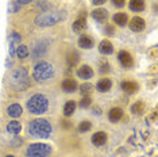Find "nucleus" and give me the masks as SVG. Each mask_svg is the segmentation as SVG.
<instances>
[{"mask_svg":"<svg viewBox=\"0 0 158 157\" xmlns=\"http://www.w3.org/2000/svg\"><path fill=\"white\" fill-rule=\"evenodd\" d=\"M27 130L30 133L31 137L34 138H49L50 134L53 131V127L48 119H44V118H37V119L30 121L27 126Z\"/></svg>","mask_w":158,"mask_h":157,"instance_id":"nucleus-1","label":"nucleus"},{"mask_svg":"<svg viewBox=\"0 0 158 157\" xmlns=\"http://www.w3.org/2000/svg\"><path fill=\"white\" fill-rule=\"evenodd\" d=\"M27 110L33 115H41L45 114L49 108V99L44 94H34L27 100Z\"/></svg>","mask_w":158,"mask_h":157,"instance_id":"nucleus-2","label":"nucleus"},{"mask_svg":"<svg viewBox=\"0 0 158 157\" xmlns=\"http://www.w3.org/2000/svg\"><path fill=\"white\" fill-rule=\"evenodd\" d=\"M10 85L15 91H24L30 87V78L24 68L19 66L12 70L10 74Z\"/></svg>","mask_w":158,"mask_h":157,"instance_id":"nucleus-3","label":"nucleus"},{"mask_svg":"<svg viewBox=\"0 0 158 157\" xmlns=\"http://www.w3.org/2000/svg\"><path fill=\"white\" fill-rule=\"evenodd\" d=\"M54 76V68L48 61H39L33 69V77L38 83H46Z\"/></svg>","mask_w":158,"mask_h":157,"instance_id":"nucleus-4","label":"nucleus"},{"mask_svg":"<svg viewBox=\"0 0 158 157\" xmlns=\"http://www.w3.org/2000/svg\"><path fill=\"white\" fill-rule=\"evenodd\" d=\"M65 18L64 12L61 11H49V12H42L35 18V24L39 27H49L53 24L61 22V20Z\"/></svg>","mask_w":158,"mask_h":157,"instance_id":"nucleus-5","label":"nucleus"},{"mask_svg":"<svg viewBox=\"0 0 158 157\" xmlns=\"http://www.w3.org/2000/svg\"><path fill=\"white\" fill-rule=\"evenodd\" d=\"M53 149L48 144H41V142H35L30 144L26 149V156L27 157H49L52 155Z\"/></svg>","mask_w":158,"mask_h":157,"instance_id":"nucleus-6","label":"nucleus"},{"mask_svg":"<svg viewBox=\"0 0 158 157\" xmlns=\"http://www.w3.org/2000/svg\"><path fill=\"white\" fill-rule=\"evenodd\" d=\"M130 28L132 31H135V33H141V31L145 28V20L142 19V18H139V16H135V18H132V19L130 20Z\"/></svg>","mask_w":158,"mask_h":157,"instance_id":"nucleus-7","label":"nucleus"},{"mask_svg":"<svg viewBox=\"0 0 158 157\" xmlns=\"http://www.w3.org/2000/svg\"><path fill=\"white\" fill-rule=\"evenodd\" d=\"M118 58H119V61L120 64L123 65L124 68H131L132 65H134V61H132V57L131 54L128 52H126V50H122L119 53V56H118Z\"/></svg>","mask_w":158,"mask_h":157,"instance_id":"nucleus-8","label":"nucleus"},{"mask_svg":"<svg viewBox=\"0 0 158 157\" xmlns=\"http://www.w3.org/2000/svg\"><path fill=\"white\" fill-rule=\"evenodd\" d=\"M77 76L80 78H84V80H88V78H91L93 76V70L92 68L89 65H82L78 68L77 70Z\"/></svg>","mask_w":158,"mask_h":157,"instance_id":"nucleus-9","label":"nucleus"},{"mask_svg":"<svg viewBox=\"0 0 158 157\" xmlns=\"http://www.w3.org/2000/svg\"><path fill=\"white\" fill-rule=\"evenodd\" d=\"M107 142V134L104 131H98L92 135V144H95L96 146H102Z\"/></svg>","mask_w":158,"mask_h":157,"instance_id":"nucleus-10","label":"nucleus"},{"mask_svg":"<svg viewBox=\"0 0 158 157\" xmlns=\"http://www.w3.org/2000/svg\"><path fill=\"white\" fill-rule=\"evenodd\" d=\"M92 16L95 20L103 23V22H106L107 18H108V12H107V10H104V8H98L92 12Z\"/></svg>","mask_w":158,"mask_h":157,"instance_id":"nucleus-11","label":"nucleus"},{"mask_svg":"<svg viewBox=\"0 0 158 157\" xmlns=\"http://www.w3.org/2000/svg\"><path fill=\"white\" fill-rule=\"evenodd\" d=\"M111 87H112V83H111L110 78H102L96 84V90L99 92H108L111 90Z\"/></svg>","mask_w":158,"mask_h":157,"instance_id":"nucleus-12","label":"nucleus"},{"mask_svg":"<svg viewBox=\"0 0 158 157\" xmlns=\"http://www.w3.org/2000/svg\"><path fill=\"white\" fill-rule=\"evenodd\" d=\"M22 112H23L22 106H19L18 103H14V104L8 106V108H7V114H8V115L11 117V118H18V117H20V115H22Z\"/></svg>","mask_w":158,"mask_h":157,"instance_id":"nucleus-13","label":"nucleus"},{"mask_svg":"<svg viewBox=\"0 0 158 157\" xmlns=\"http://www.w3.org/2000/svg\"><path fill=\"white\" fill-rule=\"evenodd\" d=\"M62 90L66 92V94H70V92H74L77 90V83L74 80H72V78H66V80L62 81Z\"/></svg>","mask_w":158,"mask_h":157,"instance_id":"nucleus-14","label":"nucleus"},{"mask_svg":"<svg viewBox=\"0 0 158 157\" xmlns=\"http://www.w3.org/2000/svg\"><path fill=\"white\" fill-rule=\"evenodd\" d=\"M99 50H100L102 54H111V53L114 52V46H112V44H111L108 39H103V41L100 42Z\"/></svg>","mask_w":158,"mask_h":157,"instance_id":"nucleus-15","label":"nucleus"},{"mask_svg":"<svg viewBox=\"0 0 158 157\" xmlns=\"http://www.w3.org/2000/svg\"><path fill=\"white\" fill-rule=\"evenodd\" d=\"M122 117H123V111H122V108H119V107H114L108 112V119L111 122H118Z\"/></svg>","mask_w":158,"mask_h":157,"instance_id":"nucleus-16","label":"nucleus"},{"mask_svg":"<svg viewBox=\"0 0 158 157\" xmlns=\"http://www.w3.org/2000/svg\"><path fill=\"white\" fill-rule=\"evenodd\" d=\"M78 46L82 49H91L93 48V41L91 37H88V35H81L80 38H78Z\"/></svg>","mask_w":158,"mask_h":157,"instance_id":"nucleus-17","label":"nucleus"},{"mask_svg":"<svg viewBox=\"0 0 158 157\" xmlns=\"http://www.w3.org/2000/svg\"><path fill=\"white\" fill-rule=\"evenodd\" d=\"M139 88V85L134 83V81H123L122 83V90L127 94H134V92Z\"/></svg>","mask_w":158,"mask_h":157,"instance_id":"nucleus-18","label":"nucleus"},{"mask_svg":"<svg viewBox=\"0 0 158 157\" xmlns=\"http://www.w3.org/2000/svg\"><path fill=\"white\" fill-rule=\"evenodd\" d=\"M20 130H22V125L18 121H11L8 125H7V131L11 134H19Z\"/></svg>","mask_w":158,"mask_h":157,"instance_id":"nucleus-19","label":"nucleus"},{"mask_svg":"<svg viewBox=\"0 0 158 157\" xmlns=\"http://www.w3.org/2000/svg\"><path fill=\"white\" fill-rule=\"evenodd\" d=\"M114 22L118 24V26H120V27H123L126 26V23H127V14H124V12H118V14H115L114 15Z\"/></svg>","mask_w":158,"mask_h":157,"instance_id":"nucleus-20","label":"nucleus"},{"mask_svg":"<svg viewBox=\"0 0 158 157\" xmlns=\"http://www.w3.org/2000/svg\"><path fill=\"white\" fill-rule=\"evenodd\" d=\"M85 27H87V20H85V18H78L73 22V30L76 31V33H81L82 30H85Z\"/></svg>","mask_w":158,"mask_h":157,"instance_id":"nucleus-21","label":"nucleus"},{"mask_svg":"<svg viewBox=\"0 0 158 157\" xmlns=\"http://www.w3.org/2000/svg\"><path fill=\"white\" fill-rule=\"evenodd\" d=\"M145 8V2L143 0H130V10L135 12H141Z\"/></svg>","mask_w":158,"mask_h":157,"instance_id":"nucleus-22","label":"nucleus"},{"mask_svg":"<svg viewBox=\"0 0 158 157\" xmlns=\"http://www.w3.org/2000/svg\"><path fill=\"white\" fill-rule=\"evenodd\" d=\"M74 110H76V103L73 100H69L65 103V106H64V115L65 117H70L73 115Z\"/></svg>","mask_w":158,"mask_h":157,"instance_id":"nucleus-23","label":"nucleus"},{"mask_svg":"<svg viewBox=\"0 0 158 157\" xmlns=\"http://www.w3.org/2000/svg\"><path fill=\"white\" fill-rule=\"evenodd\" d=\"M16 54L19 58H26V57H28V49L26 45H19L16 49Z\"/></svg>","mask_w":158,"mask_h":157,"instance_id":"nucleus-24","label":"nucleus"},{"mask_svg":"<svg viewBox=\"0 0 158 157\" xmlns=\"http://www.w3.org/2000/svg\"><path fill=\"white\" fill-rule=\"evenodd\" d=\"M66 60H68V65L73 66V65H76L77 61H78V54H77L76 52H70L69 54H68Z\"/></svg>","mask_w":158,"mask_h":157,"instance_id":"nucleus-25","label":"nucleus"},{"mask_svg":"<svg viewBox=\"0 0 158 157\" xmlns=\"http://www.w3.org/2000/svg\"><path fill=\"white\" fill-rule=\"evenodd\" d=\"M92 90H93V85L89 84V83H85V84H82L80 87V92H81L82 96H88L92 92Z\"/></svg>","mask_w":158,"mask_h":157,"instance_id":"nucleus-26","label":"nucleus"},{"mask_svg":"<svg viewBox=\"0 0 158 157\" xmlns=\"http://www.w3.org/2000/svg\"><path fill=\"white\" fill-rule=\"evenodd\" d=\"M91 122L89 121H82V122L80 123V126H78V131L80 133H87V131L91 130Z\"/></svg>","mask_w":158,"mask_h":157,"instance_id":"nucleus-27","label":"nucleus"},{"mask_svg":"<svg viewBox=\"0 0 158 157\" xmlns=\"http://www.w3.org/2000/svg\"><path fill=\"white\" fill-rule=\"evenodd\" d=\"M143 108H145V107H143V103L142 102H136L135 104L131 107V111L134 112V114H142L143 112Z\"/></svg>","mask_w":158,"mask_h":157,"instance_id":"nucleus-28","label":"nucleus"},{"mask_svg":"<svg viewBox=\"0 0 158 157\" xmlns=\"http://www.w3.org/2000/svg\"><path fill=\"white\" fill-rule=\"evenodd\" d=\"M89 104H91V98H89V96H82V99L80 100V107L87 108Z\"/></svg>","mask_w":158,"mask_h":157,"instance_id":"nucleus-29","label":"nucleus"},{"mask_svg":"<svg viewBox=\"0 0 158 157\" xmlns=\"http://www.w3.org/2000/svg\"><path fill=\"white\" fill-rule=\"evenodd\" d=\"M20 39H22V37H20V34H18V33H12V35H11V42H14V44H19Z\"/></svg>","mask_w":158,"mask_h":157,"instance_id":"nucleus-30","label":"nucleus"},{"mask_svg":"<svg viewBox=\"0 0 158 157\" xmlns=\"http://www.w3.org/2000/svg\"><path fill=\"white\" fill-rule=\"evenodd\" d=\"M124 3H126V0H112V4L116 6V7H119V8L124 6Z\"/></svg>","mask_w":158,"mask_h":157,"instance_id":"nucleus-31","label":"nucleus"},{"mask_svg":"<svg viewBox=\"0 0 158 157\" xmlns=\"http://www.w3.org/2000/svg\"><path fill=\"white\" fill-rule=\"evenodd\" d=\"M93 2V4L95 6H102V4H104V3L107 2V0H92Z\"/></svg>","mask_w":158,"mask_h":157,"instance_id":"nucleus-32","label":"nucleus"},{"mask_svg":"<svg viewBox=\"0 0 158 157\" xmlns=\"http://www.w3.org/2000/svg\"><path fill=\"white\" fill-rule=\"evenodd\" d=\"M18 3H20V4H28V3H31V0H18Z\"/></svg>","mask_w":158,"mask_h":157,"instance_id":"nucleus-33","label":"nucleus"},{"mask_svg":"<svg viewBox=\"0 0 158 157\" xmlns=\"http://www.w3.org/2000/svg\"><path fill=\"white\" fill-rule=\"evenodd\" d=\"M6 157H14V156H11V155H8V156H6Z\"/></svg>","mask_w":158,"mask_h":157,"instance_id":"nucleus-34","label":"nucleus"}]
</instances>
